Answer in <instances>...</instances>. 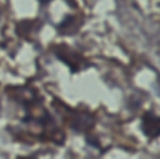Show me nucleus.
<instances>
[{
	"mask_svg": "<svg viewBox=\"0 0 160 159\" xmlns=\"http://www.w3.org/2000/svg\"><path fill=\"white\" fill-rule=\"evenodd\" d=\"M144 125H148L149 128H145L144 131L146 135H150V136H156L158 133H159V120L156 116H152V115H148L146 118H144V123H142V126Z\"/></svg>",
	"mask_w": 160,
	"mask_h": 159,
	"instance_id": "f257e3e1",
	"label": "nucleus"
}]
</instances>
